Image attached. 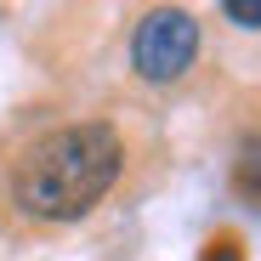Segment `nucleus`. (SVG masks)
Instances as JSON below:
<instances>
[{
  "mask_svg": "<svg viewBox=\"0 0 261 261\" xmlns=\"http://www.w3.org/2000/svg\"><path fill=\"white\" fill-rule=\"evenodd\" d=\"M125 170V142L108 119H80L34 137L12 165V204L34 222L91 216Z\"/></svg>",
  "mask_w": 261,
  "mask_h": 261,
  "instance_id": "1",
  "label": "nucleus"
},
{
  "mask_svg": "<svg viewBox=\"0 0 261 261\" xmlns=\"http://www.w3.org/2000/svg\"><path fill=\"white\" fill-rule=\"evenodd\" d=\"M193 57H199V17L182 6H153L130 34V68L153 85L182 80L193 68Z\"/></svg>",
  "mask_w": 261,
  "mask_h": 261,
  "instance_id": "2",
  "label": "nucleus"
},
{
  "mask_svg": "<svg viewBox=\"0 0 261 261\" xmlns=\"http://www.w3.org/2000/svg\"><path fill=\"white\" fill-rule=\"evenodd\" d=\"M233 182H239V193H244V199H255V204H261V142H244Z\"/></svg>",
  "mask_w": 261,
  "mask_h": 261,
  "instance_id": "3",
  "label": "nucleus"
},
{
  "mask_svg": "<svg viewBox=\"0 0 261 261\" xmlns=\"http://www.w3.org/2000/svg\"><path fill=\"white\" fill-rule=\"evenodd\" d=\"M222 17L239 29H261V0H222Z\"/></svg>",
  "mask_w": 261,
  "mask_h": 261,
  "instance_id": "4",
  "label": "nucleus"
},
{
  "mask_svg": "<svg viewBox=\"0 0 261 261\" xmlns=\"http://www.w3.org/2000/svg\"><path fill=\"white\" fill-rule=\"evenodd\" d=\"M199 261H244V244H239L233 233H222V239H210V250H204Z\"/></svg>",
  "mask_w": 261,
  "mask_h": 261,
  "instance_id": "5",
  "label": "nucleus"
}]
</instances>
